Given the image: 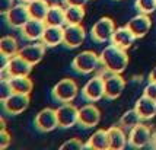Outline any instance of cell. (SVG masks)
Masks as SVG:
<instances>
[{
  "label": "cell",
  "mask_w": 156,
  "mask_h": 150,
  "mask_svg": "<svg viewBox=\"0 0 156 150\" xmlns=\"http://www.w3.org/2000/svg\"><path fill=\"white\" fill-rule=\"evenodd\" d=\"M99 57H101V66L105 68L107 73H120L121 75L129 64L127 50L117 47L114 44L104 48Z\"/></svg>",
  "instance_id": "6da1fadb"
},
{
  "label": "cell",
  "mask_w": 156,
  "mask_h": 150,
  "mask_svg": "<svg viewBox=\"0 0 156 150\" xmlns=\"http://www.w3.org/2000/svg\"><path fill=\"white\" fill-rule=\"evenodd\" d=\"M101 64V57L94 51H82L72 61V68L79 75H90Z\"/></svg>",
  "instance_id": "7a4b0ae2"
},
{
  "label": "cell",
  "mask_w": 156,
  "mask_h": 150,
  "mask_svg": "<svg viewBox=\"0 0 156 150\" xmlns=\"http://www.w3.org/2000/svg\"><path fill=\"white\" fill-rule=\"evenodd\" d=\"M79 88H77V83L72 79H61L54 85V88L51 90V96L55 102L60 103H67L72 102L77 96Z\"/></svg>",
  "instance_id": "3957f363"
},
{
  "label": "cell",
  "mask_w": 156,
  "mask_h": 150,
  "mask_svg": "<svg viewBox=\"0 0 156 150\" xmlns=\"http://www.w3.org/2000/svg\"><path fill=\"white\" fill-rule=\"evenodd\" d=\"M82 98L86 102H98L102 98H105V86H104V77L94 76L85 83L82 88Z\"/></svg>",
  "instance_id": "277c9868"
},
{
  "label": "cell",
  "mask_w": 156,
  "mask_h": 150,
  "mask_svg": "<svg viewBox=\"0 0 156 150\" xmlns=\"http://www.w3.org/2000/svg\"><path fill=\"white\" fill-rule=\"evenodd\" d=\"M5 19H6L7 25L10 28L20 29L31 19V15H29V10H28V5L23 3V2H20L18 5H13L12 9L5 15Z\"/></svg>",
  "instance_id": "5b68a950"
},
{
  "label": "cell",
  "mask_w": 156,
  "mask_h": 150,
  "mask_svg": "<svg viewBox=\"0 0 156 150\" xmlns=\"http://www.w3.org/2000/svg\"><path fill=\"white\" fill-rule=\"evenodd\" d=\"M35 128L41 133H50L58 127V120H57V109L44 108L35 115L34 120Z\"/></svg>",
  "instance_id": "8992f818"
},
{
  "label": "cell",
  "mask_w": 156,
  "mask_h": 150,
  "mask_svg": "<svg viewBox=\"0 0 156 150\" xmlns=\"http://www.w3.org/2000/svg\"><path fill=\"white\" fill-rule=\"evenodd\" d=\"M115 31V23L111 18H101L94 23L90 29V37L95 42H107L111 41V37Z\"/></svg>",
  "instance_id": "52a82bcc"
},
{
  "label": "cell",
  "mask_w": 156,
  "mask_h": 150,
  "mask_svg": "<svg viewBox=\"0 0 156 150\" xmlns=\"http://www.w3.org/2000/svg\"><path fill=\"white\" fill-rule=\"evenodd\" d=\"M57 120L60 128H70L79 123V109L72 102L61 103L57 108Z\"/></svg>",
  "instance_id": "ba28073f"
},
{
  "label": "cell",
  "mask_w": 156,
  "mask_h": 150,
  "mask_svg": "<svg viewBox=\"0 0 156 150\" xmlns=\"http://www.w3.org/2000/svg\"><path fill=\"white\" fill-rule=\"evenodd\" d=\"M101 121V112L94 102H89L88 105L79 108V123L77 125H80L83 128H94L96 127Z\"/></svg>",
  "instance_id": "9c48e42d"
},
{
  "label": "cell",
  "mask_w": 156,
  "mask_h": 150,
  "mask_svg": "<svg viewBox=\"0 0 156 150\" xmlns=\"http://www.w3.org/2000/svg\"><path fill=\"white\" fill-rule=\"evenodd\" d=\"M104 86H105V98L117 99L124 92L126 80L120 73H108L107 77H104Z\"/></svg>",
  "instance_id": "30bf717a"
},
{
  "label": "cell",
  "mask_w": 156,
  "mask_h": 150,
  "mask_svg": "<svg viewBox=\"0 0 156 150\" xmlns=\"http://www.w3.org/2000/svg\"><path fill=\"white\" fill-rule=\"evenodd\" d=\"M2 103H3V109L6 111L9 115H19L29 105V95H25V93H12Z\"/></svg>",
  "instance_id": "8fae6325"
},
{
  "label": "cell",
  "mask_w": 156,
  "mask_h": 150,
  "mask_svg": "<svg viewBox=\"0 0 156 150\" xmlns=\"http://www.w3.org/2000/svg\"><path fill=\"white\" fill-rule=\"evenodd\" d=\"M152 140V131L147 125L144 124H137L136 127L129 131V144L131 147H136V149H140V147H144L147 146Z\"/></svg>",
  "instance_id": "7c38bea8"
},
{
  "label": "cell",
  "mask_w": 156,
  "mask_h": 150,
  "mask_svg": "<svg viewBox=\"0 0 156 150\" xmlns=\"http://www.w3.org/2000/svg\"><path fill=\"white\" fill-rule=\"evenodd\" d=\"M47 28V23L45 21H40V19H34L31 18L29 21L20 28V35L22 38H25L27 41H41L42 38V34Z\"/></svg>",
  "instance_id": "4fadbf2b"
},
{
  "label": "cell",
  "mask_w": 156,
  "mask_h": 150,
  "mask_svg": "<svg viewBox=\"0 0 156 150\" xmlns=\"http://www.w3.org/2000/svg\"><path fill=\"white\" fill-rule=\"evenodd\" d=\"M45 48L47 47H45V44L42 41H40V42L34 41L32 44L20 48L18 54H19L20 57H23L28 63H31L32 66H35V64H38V63L42 60V57L45 54Z\"/></svg>",
  "instance_id": "5bb4252c"
},
{
  "label": "cell",
  "mask_w": 156,
  "mask_h": 150,
  "mask_svg": "<svg viewBox=\"0 0 156 150\" xmlns=\"http://www.w3.org/2000/svg\"><path fill=\"white\" fill-rule=\"evenodd\" d=\"M85 29L82 25H66L64 26V38L63 44L67 48H77L85 41Z\"/></svg>",
  "instance_id": "9a60e30c"
},
{
  "label": "cell",
  "mask_w": 156,
  "mask_h": 150,
  "mask_svg": "<svg viewBox=\"0 0 156 150\" xmlns=\"http://www.w3.org/2000/svg\"><path fill=\"white\" fill-rule=\"evenodd\" d=\"M2 67L6 68L7 73L10 75V77H15V76H29L31 70H32V64L28 63L19 54H16L9 58L6 66H2Z\"/></svg>",
  "instance_id": "2e32d148"
},
{
  "label": "cell",
  "mask_w": 156,
  "mask_h": 150,
  "mask_svg": "<svg viewBox=\"0 0 156 150\" xmlns=\"http://www.w3.org/2000/svg\"><path fill=\"white\" fill-rule=\"evenodd\" d=\"M127 26H129V29L134 34L136 38H143V37L150 31L152 21H150V18L147 13H139L130 19L129 23H127Z\"/></svg>",
  "instance_id": "e0dca14e"
},
{
  "label": "cell",
  "mask_w": 156,
  "mask_h": 150,
  "mask_svg": "<svg viewBox=\"0 0 156 150\" xmlns=\"http://www.w3.org/2000/svg\"><path fill=\"white\" fill-rule=\"evenodd\" d=\"M136 40L137 38L134 37V34H133L129 29V26L126 25V26L115 28L114 34L111 37V44H114L117 47H121V48H124V50H129Z\"/></svg>",
  "instance_id": "ac0fdd59"
},
{
  "label": "cell",
  "mask_w": 156,
  "mask_h": 150,
  "mask_svg": "<svg viewBox=\"0 0 156 150\" xmlns=\"http://www.w3.org/2000/svg\"><path fill=\"white\" fill-rule=\"evenodd\" d=\"M134 109L139 112V115L143 121L152 120L156 115V99H152L149 96L143 95L142 98H139L136 101Z\"/></svg>",
  "instance_id": "d6986e66"
},
{
  "label": "cell",
  "mask_w": 156,
  "mask_h": 150,
  "mask_svg": "<svg viewBox=\"0 0 156 150\" xmlns=\"http://www.w3.org/2000/svg\"><path fill=\"white\" fill-rule=\"evenodd\" d=\"M63 38H64V26L47 25L41 41L45 44V47H57L63 44Z\"/></svg>",
  "instance_id": "ffe728a7"
},
{
  "label": "cell",
  "mask_w": 156,
  "mask_h": 150,
  "mask_svg": "<svg viewBox=\"0 0 156 150\" xmlns=\"http://www.w3.org/2000/svg\"><path fill=\"white\" fill-rule=\"evenodd\" d=\"M108 138H109V149L111 150H122L129 143V137L126 136L122 127H109Z\"/></svg>",
  "instance_id": "44dd1931"
},
{
  "label": "cell",
  "mask_w": 156,
  "mask_h": 150,
  "mask_svg": "<svg viewBox=\"0 0 156 150\" xmlns=\"http://www.w3.org/2000/svg\"><path fill=\"white\" fill-rule=\"evenodd\" d=\"M86 149L92 150H107L109 149V138H108V130H98L86 141Z\"/></svg>",
  "instance_id": "7402d4cb"
},
{
  "label": "cell",
  "mask_w": 156,
  "mask_h": 150,
  "mask_svg": "<svg viewBox=\"0 0 156 150\" xmlns=\"http://www.w3.org/2000/svg\"><path fill=\"white\" fill-rule=\"evenodd\" d=\"M45 23L53 25V26H66L64 7H61L60 5H51L50 9H48L47 18H45Z\"/></svg>",
  "instance_id": "603a6c76"
},
{
  "label": "cell",
  "mask_w": 156,
  "mask_h": 150,
  "mask_svg": "<svg viewBox=\"0 0 156 150\" xmlns=\"http://www.w3.org/2000/svg\"><path fill=\"white\" fill-rule=\"evenodd\" d=\"M27 5H28V10H29L31 18L40 19V21H45L48 9L51 6L47 0H31Z\"/></svg>",
  "instance_id": "cb8c5ba5"
},
{
  "label": "cell",
  "mask_w": 156,
  "mask_h": 150,
  "mask_svg": "<svg viewBox=\"0 0 156 150\" xmlns=\"http://www.w3.org/2000/svg\"><path fill=\"white\" fill-rule=\"evenodd\" d=\"M10 86L13 89V93H25L29 95L34 88V83L29 79V76H15L9 79Z\"/></svg>",
  "instance_id": "d4e9b609"
},
{
  "label": "cell",
  "mask_w": 156,
  "mask_h": 150,
  "mask_svg": "<svg viewBox=\"0 0 156 150\" xmlns=\"http://www.w3.org/2000/svg\"><path fill=\"white\" fill-rule=\"evenodd\" d=\"M19 44L16 41V38L10 37V35H6L0 40V54L5 55V57H13L19 53Z\"/></svg>",
  "instance_id": "484cf974"
},
{
  "label": "cell",
  "mask_w": 156,
  "mask_h": 150,
  "mask_svg": "<svg viewBox=\"0 0 156 150\" xmlns=\"http://www.w3.org/2000/svg\"><path fill=\"white\" fill-rule=\"evenodd\" d=\"M66 25H82L85 18V9L83 6H66Z\"/></svg>",
  "instance_id": "4316f807"
},
{
  "label": "cell",
  "mask_w": 156,
  "mask_h": 150,
  "mask_svg": "<svg viewBox=\"0 0 156 150\" xmlns=\"http://www.w3.org/2000/svg\"><path fill=\"white\" fill-rule=\"evenodd\" d=\"M140 121H143V120L140 118L139 112L133 108V109H129L127 112H124L121 115V118H120V127L130 131L133 127H136L137 124H140Z\"/></svg>",
  "instance_id": "83f0119b"
},
{
  "label": "cell",
  "mask_w": 156,
  "mask_h": 150,
  "mask_svg": "<svg viewBox=\"0 0 156 150\" xmlns=\"http://www.w3.org/2000/svg\"><path fill=\"white\" fill-rule=\"evenodd\" d=\"M139 13H153L156 10V0H136L134 3Z\"/></svg>",
  "instance_id": "f1b7e54d"
},
{
  "label": "cell",
  "mask_w": 156,
  "mask_h": 150,
  "mask_svg": "<svg viewBox=\"0 0 156 150\" xmlns=\"http://www.w3.org/2000/svg\"><path fill=\"white\" fill-rule=\"evenodd\" d=\"M82 149H86V144L83 143L82 140L79 138H70L67 141H64V143L60 146V150H82Z\"/></svg>",
  "instance_id": "f546056e"
},
{
  "label": "cell",
  "mask_w": 156,
  "mask_h": 150,
  "mask_svg": "<svg viewBox=\"0 0 156 150\" xmlns=\"http://www.w3.org/2000/svg\"><path fill=\"white\" fill-rule=\"evenodd\" d=\"M12 93H13V89L10 86V82L9 80H2V86H0V99H2V102L5 99H7Z\"/></svg>",
  "instance_id": "4dcf8cb0"
},
{
  "label": "cell",
  "mask_w": 156,
  "mask_h": 150,
  "mask_svg": "<svg viewBox=\"0 0 156 150\" xmlns=\"http://www.w3.org/2000/svg\"><path fill=\"white\" fill-rule=\"evenodd\" d=\"M12 138H10V134L7 133L6 130H0V149H6L7 146L10 144Z\"/></svg>",
  "instance_id": "1f68e13d"
},
{
  "label": "cell",
  "mask_w": 156,
  "mask_h": 150,
  "mask_svg": "<svg viewBox=\"0 0 156 150\" xmlns=\"http://www.w3.org/2000/svg\"><path fill=\"white\" fill-rule=\"evenodd\" d=\"M143 95L149 96L152 99H156V82H149L143 90Z\"/></svg>",
  "instance_id": "d6a6232c"
},
{
  "label": "cell",
  "mask_w": 156,
  "mask_h": 150,
  "mask_svg": "<svg viewBox=\"0 0 156 150\" xmlns=\"http://www.w3.org/2000/svg\"><path fill=\"white\" fill-rule=\"evenodd\" d=\"M15 5V0H0V12L3 15H6L12 6Z\"/></svg>",
  "instance_id": "836d02e7"
},
{
  "label": "cell",
  "mask_w": 156,
  "mask_h": 150,
  "mask_svg": "<svg viewBox=\"0 0 156 150\" xmlns=\"http://www.w3.org/2000/svg\"><path fill=\"white\" fill-rule=\"evenodd\" d=\"M66 6H85L88 0H64Z\"/></svg>",
  "instance_id": "e575fe53"
},
{
  "label": "cell",
  "mask_w": 156,
  "mask_h": 150,
  "mask_svg": "<svg viewBox=\"0 0 156 150\" xmlns=\"http://www.w3.org/2000/svg\"><path fill=\"white\" fill-rule=\"evenodd\" d=\"M149 82H156V67L152 68V72L149 73Z\"/></svg>",
  "instance_id": "d590c367"
},
{
  "label": "cell",
  "mask_w": 156,
  "mask_h": 150,
  "mask_svg": "<svg viewBox=\"0 0 156 150\" xmlns=\"http://www.w3.org/2000/svg\"><path fill=\"white\" fill-rule=\"evenodd\" d=\"M19 2H23V3H29L31 0H19Z\"/></svg>",
  "instance_id": "8d00e7d4"
}]
</instances>
